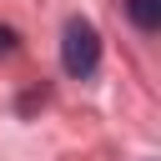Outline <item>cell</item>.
Masks as SVG:
<instances>
[{"mask_svg":"<svg viewBox=\"0 0 161 161\" xmlns=\"http://www.w3.org/2000/svg\"><path fill=\"white\" fill-rule=\"evenodd\" d=\"M60 65H65V75H75V80L96 75V65H101V30H96L86 15H70V20H65V30H60Z\"/></svg>","mask_w":161,"mask_h":161,"instance_id":"obj_1","label":"cell"},{"mask_svg":"<svg viewBox=\"0 0 161 161\" xmlns=\"http://www.w3.org/2000/svg\"><path fill=\"white\" fill-rule=\"evenodd\" d=\"M126 15L136 30H156L161 25V0H126Z\"/></svg>","mask_w":161,"mask_h":161,"instance_id":"obj_2","label":"cell"},{"mask_svg":"<svg viewBox=\"0 0 161 161\" xmlns=\"http://www.w3.org/2000/svg\"><path fill=\"white\" fill-rule=\"evenodd\" d=\"M10 50H15V30H10V25H0V55H10Z\"/></svg>","mask_w":161,"mask_h":161,"instance_id":"obj_3","label":"cell"}]
</instances>
